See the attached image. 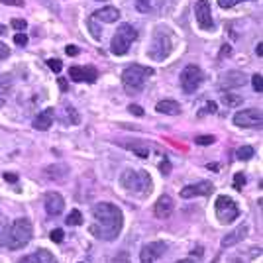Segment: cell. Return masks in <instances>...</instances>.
<instances>
[{"mask_svg":"<svg viewBox=\"0 0 263 263\" xmlns=\"http://www.w3.org/2000/svg\"><path fill=\"white\" fill-rule=\"evenodd\" d=\"M128 112H130L132 116H138V118H142V116H146V112H144V108H142V106H138V104H130V106H128Z\"/></svg>","mask_w":263,"mask_h":263,"instance_id":"obj_33","label":"cell"},{"mask_svg":"<svg viewBox=\"0 0 263 263\" xmlns=\"http://www.w3.org/2000/svg\"><path fill=\"white\" fill-rule=\"evenodd\" d=\"M63 114H65V118H63L65 124H79L81 122L79 112L73 106H69V104H63Z\"/></svg>","mask_w":263,"mask_h":263,"instance_id":"obj_22","label":"cell"},{"mask_svg":"<svg viewBox=\"0 0 263 263\" xmlns=\"http://www.w3.org/2000/svg\"><path fill=\"white\" fill-rule=\"evenodd\" d=\"M203 79H205V75H203V69L199 67V65H187V67L181 71V89L187 94H190L201 87Z\"/></svg>","mask_w":263,"mask_h":263,"instance_id":"obj_8","label":"cell"},{"mask_svg":"<svg viewBox=\"0 0 263 263\" xmlns=\"http://www.w3.org/2000/svg\"><path fill=\"white\" fill-rule=\"evenodd\" d=\"M96 2H106V0H96Z\"/></svg>","mask_w":263,"mask_h":263,"instance_id":"obj_54","label":"cell"},{"mask_svg":"<svg viewBox=\"0 0 263 263\" xmlns=\"http://www.w3.org/2000/svg\"><path fill=\"white\" fill-rule=\"evenodd\" d=\"M136 8L142 14H148L151 10V0H136Z\"/></svg>","mask_w":263,"mask_h":263,"instance_id":"obj_28","label":"cell"},{"mask_svg":"<svg viewBox=\"0 0 263 263\" xmlns=\"http://www.w3.org/2000/svg\"><path fill=\"white\" fill-rule=\"evenodd\" d=\"M4 181L6 183H16L18 181V175L16 173H4Z\"/></svg>","mask_w":263,"mask_h":263,"instance_id":"obj_47","label":"cell"},{"mask_svg":"<svg viewBox=\"0 0 263 263\" xmlns=\"http://www.w3.org/2000/svg\"><path fill=\"white\" fill-rule=\"evenodd\" d=\"M140 259H142V263H153L155 257H153V255L148 251V247L144 245V247H142V257H140Z\"/></svg>","mask_w":263,"mask_h":263,"instance_id":"obj_39","label":"cell"},{"mask_svg":"<svg viewBox=\"0 0 263 263\" xmlns=\"http://www.w3.org/2000/svg\"><path fill=\"white\" fill-rule=\"evenodd\" d=\"M91 18H93V20H100V22H104V24H114V22L120 20V10L114 8V6H104V8L96 10Z\"/></svg>","mask_w":263,"mask_h":263,"instance_id":"obj_14","label":"cell"},{"mask_svg":"<svg viewBox=\"0 0 263 263\" xmlns=\"http://www.w3.org/2000/svg\"><path fill=\"white\" fill-rule=\"evenodd\" d=\"M177 263H199V261L192 259V257H187V259H181V261H177Z\"/></svg>","mask_w":263,"mask_h":263,"instance_id":"obj_51","label":"cell"},{"mask_svg":"<svg viewBox=\"0 0 263 263\" xmlns=\"http://www.w3.org/2000/svg\"><path fill=\"white\" fill-rule=\"evenodd\" d=\"M159 171H161L163 175H169V173H171V163H169V159H167V157H163V159H161V163H159Z\"/></svg>","mask_w":263,"mask_h":263,"instance_id":"obj_38","label":"cell"},{"mask_svg":"<svg viewBox=\"0 0 263 263\" xmlns=\"http://www.w3.org/2000/svg\"><path fill=\"white\" fill-rule=\"evenodd\" d=\"M251 85H253V91H255V93H261V91H263V77H261L259 73H255V75L251 77Z\"/></svg>","mask_w":263,"mask_h":263,"instance_id":"obj_30","label":"cell"},{"mask_svg":"<svg viewBox=\"0 0 263 263\" xmlns=\"http://www.w3.org/2000/svg\"><path fill=\"white\" fill-rule=\"evenodd\" d=\"M244 185H245V177H244L242 173H238V175L234 177V187H236V188L240 190V188H242Z\"/></svg>","mask_w":263,"mask_h":263,"instance_id":"obj_42","label":"cell"},{"mask_svg":"<svg viewBox=\"0 0 263 263\" xmlns=\"http://www.w3.org/2000/svg\"><path fill=\"white\" fill-rule=\"evenodd\" d=\"M240 0H218V6L220 8H232L234 4H238Z\"/></svg>","mask_w":263,"mask_h":263,"instance_id":"obj_44","label":"cell"},{"mask_svg":"<svg viewBox=\"0 0 263 263\" xmlns=\"http://www.w3.org/2000/svg\"><path fill=\"white\" fill-rule=\"evenodd\" d=\"M244 85V73H238V71H232L228 75H224L220 79V87L224 89H232V87H242Z\"/></svg>","mask_w":263,"mask_h":263,"instance_id":"obj_20","label":"cell"},{"mask_svg":"<svg viewBox=\"0 0 263 263\" xmlns=\"http://www.w3.org/2000/svg\"><path fill=\"white\" fill-rule=\"evenodd\" d=\"M81 224H83V214H81V210L73 208L67 216V226H81Z\"/></svg>","mask_w":263,"mask_h":263,"instance_id":"obj_25","label":"cell"},{"mask_svg":"<svg viewBox=\"0 0 263 263\" xmlns=\"http://www.w3.org/2000/svg\"><path fill=\"white\" fill-rule=\"evenodd\" d=\"M210 192H214V185L210 181H201L196 185H188L181 190L183 199H192V196H208Z\"/></svg>","mask_w":263,"mask_h":263,"instance_id":"obj_11","label":"cell"},{"mask_svg":"<svg viewBox=\"0 0 263 263\" xmlns=\"http://www.w3.org/2000/svg\"><path fill=\"white\" fill-rule=\"evenodd\" d=\"M214 212L222 224H232L240 216V208L230 196H218L214 203Z\"/></svg>","mask_w":263,"mask_h":263,"instance_id":"obj_7","label":"cell"},{"mask_svg":"<svg viewBox=\"0 0 263 263\" xmlns=\"http://www.w3.org/2000/svg\"><path fill=\"white\" fill-rule=\"evenodd\" d=\"M146 247H148V251H150L153 257H159V255H163V253H165L167 244H165V242H151V244H148Z\"/></svg>","mask_w":263,"mask_h":263,"instance_id":"obj_23","label":"cell"},{"mask_svg":"<svg viewBox=\"0 0 263 263\" xmlns=\"http://www.w3.org/2000/svg\"><path fill=\"white\" fill-rule=\"evenodd\" d=\"M14 43H16V45H26V43H28V36H26L24 32H18V34L14 36Z\"/></svg>","mask_w":263,"mask_h":263,"instance_id":"obj_41","label":"cell"},{"mask_svg":"<svg viewBox=\"0 0 263 263\" xmlns=\"http://www.w3.org/2000/svg\"><path fill=\"white\" fill-rule=\"evenodd\" d=\"M8 232H10V228L6 226V218L0 214V245L8 244Z\"/></svg>","mask_w":263,"mask_h":263,"instance_id":"obj_24","label":"cell"},{"mask_svg":"<svg viewBox=\"0 0 263 263\" xmlns=\"http://www.w3.org/2000/svg\"><path fill=\"white\" fill-rule=\"evenodd\" d=\"M20 263H57V259L53 257L51 251H47V249H38L36 253L26 255Z\"/></svg>","mask_w":263,"mask_h":263,"instance_id":"obj_16","label":"cell"},{"mask_svg":"<svg viewBox=\"0 0 263 263\" xmlns=\"http://www.w3.org/2000/svg\"><path fill=\"white\" fill-rule=\"evenodd\" d=\"M57 85H59V89H61L63 93L69 89V87H67V81H65V79H59V81H57Z\"/></svg>","mask_w":263,"mask_h":263,"instance_id":"obj_48","label":"cell"},{"mask_svg":"<svg viewBox=\"0 0 263 263\" xmlns=\"http://www.w3.org/2000/svg\"><path fill=\"white\" fill-rule=\"evenodd\" d=\"M6 30H4V26H0V34H4Z\"/></svg>","mask_w":263,"mask_h":263,"instance_id":"obj_53","label":"cell"},{"mask_svg":"<svg viewBox=\"0 0 263 263\" xmlns=\"http://www.w3.org/2000/svg\"><path fill=\"white\" fill-rule=\"evenodd\" d=\"M112 263H132V261H130V255H128L126 251H120V253L112 259Z\"/></svg>","mask_w":263,"mask_h":263,"instance_id":"obj_40","label":"cell"},{"mask_svg":"<svg viewBox=\"0 0 263 263\" xmlns=\"http://www.w3.org/2000/svg\"><path fill=\"white\" fill-rule=\"evenodd\" d=\"M2 4H8V6H18V8H22L24 6V0H0Z\"/></svg>","mask_w":263,"mask_h":263,"instance_id":"obj_45","label":"cell"},{"mask_svg":"<svg viewBox=\"0 0 263 263\" xmlns=\"http://www.w3.org/2000/svg\"><path fill=\"white\" fill-rule=\"evenodd\" d=\"M47 67H49L53 73H59V71L63 69V63H61V59H49V61H47Z\"/></svg>","mask_w":263,"mask_h":263,"instance_id":"obj_31","label":"cell"},{"mask_svg":"<svg viewBox=\"0 0 263 263\" xmlns=\"http://www.w3.org/2000/svg\"><path fill=\"white\" fill-rule=\"evenodd\" d=\"M194 142L199 146H210V144H214V136H196Z\"/></svg>","mask_w":263,"mask_h":263,"instance_id":"obj_34","label":"cell"},{"mask_svg":"<svg viewBox=\"0 0 263 263\" xmlns=\"http://www.w3.org/2000/svg\"><path fill=\"white\" fill-rule=\"evenodd\" d=\"M230 51H232V49H230V45H224V47H222V51H220V55H222V57H228V55H230Z\"/></svg>","mask_w":263,"mask_h":263,"instance_id":"obj_50","label":"cell"},{"mask_svg":"<svg viewBox=\"0 0 263 263\" xmlns=\"http://www.w3.org/2000/svg\"><path fill=\"white\" fill-rule=\"evenodd\" d=\"M236 155H238V159L247 161V159H251V157H253V148H249V146H242V148H238Z\"/></svg>","mask_w":263,"mask_h":263,"instance_id":"obj_26","label":"cell"},{"mask_svg":"<svg viewBox=\"0 0 263 263\" xmlns=\"http://www.w3.org/2000/svg\"><path fill=\"white\" fill-rule=\"evenodd\" d=\"M171 49H173V34H171L167 28L157 26V28L153 30L151 43H150V49H148L150 59H153V61L159 63V61H163V59L169 57Z\"/></svg>","mask_w":263,"mask_h":263,"instance_id":"obj_3","label":"cell"},{"mask_svg":"<svg viewBox=\"0 0 263 263\" xmlns=\"http://www.w3.org/2000/svg\"><path fill=\"white\" fill-rule=\"evenodd\" d=\"M30 240H32V222L28 218L14 220V224L10 226V232H8V247L20 249V247L28 245Z\"/></svg>","mask_w":263,"mask_h":263,"instance_id":"obj_5","label":"cell"},{"mask_svg":"<svg viewBox=\"0 0 263 263\" xmlns=\"http://www.w3.org/2000/svg\"><path fill=\"white\" fill-rule=\"evenodd\" d=\"M69 77L73 81H85V67H69Z\"/></svg>","mask_w":263,"mask_h":263,"instance_id":"obj_27","label":"cell"},{"mask_svg":"<svg viewBox=\"0 0 263 263\" xmlns=\"http://www.w3.org/2000/svg\"><path fill=\"white\" fill-rule=\"evenodd\" d=\"M261 122H263V116H261V110L257 108H245L234 116V124L238 128H259Z\"/></svg>","mask_w":263,"mask_h":263,"instance_id":"obj_9","label":"cell"},{"mask_svg":"<svg viewBox=\"0 0 263 263\" xmlns=\"http://www.w3.org/2000/svg\"><path fill=\"white\" fill-rule=\"evenodd\" d=\"M96 77H98V73H96V69H94V67H85V81L94 83V81H96Z\"/></svg>","mask_w":263,"mask_h":263,"instance_id":"obj_32","label":"cell"},{"mask_svg":"<svg viewBox=\"0 0 263 263\" xmlns=\"http://www.w3.org/2000/svg\"><path fill=\"white\" fill-rule=\"evenodd\" d=\"M224 104H226V106H240V104H242V98H240V96H236V94L226 93V96H224Z\"/></svg>","mask_w":263,"mask_h":263,"instance_id":"obj_29","label":"cell"},{"mask_svg":"<svg viewBox=\"0 0 263 263\" xmlns=\"http://www.w3.org/2000/svg\"><path fill=\"white\" fill-rule=\"evenodd\" d=\"M194 16H196V22L203 30H212L214 28V22H212V12H210V4L207 0H199L194 4Z\"/></svg>","mask_w":263,"mask_h":263,"instance_id":"obj_10","label":"cell"},{"mask_svg":"<svg viewBox=\"0 0 263 263\" xmlns=\"http://www.w3.org/2000/svg\"><path fill=\"white\" fill-rule=\"evenodd\" d=\"M120 183L126 190L130 192H138V194H148L151 190V177L148 171H134V169H126L120 175Z\"/></svg>","mask_w":263,"mask_h":263,"instance_id":"obj_4","label":"cell"},{"mask_svg":"<svg viewBox=\"0 0 263 263\" xmlns=\"http://www.w3.org/2000/svg\"><path fill=\"white\" fill-rule=\"evenodd\" d=\"M151 75H153V69H150V67H144V65H138V63L128 65L122 73L124 91L128 94H138L144 89L148 77H151Z\"/></svg>","mask_w":263,"mask_h":263,"instance_id":"obj_2","label":"cell"},{"mask_svg":"<svg viewBox=\"0 0 263 263\" xmlns=\"http://www.w3.org/2000/svg\"><path fill=\"white\" fill-rule=\"evenodd\" d=\"M155 110H157L159 114L177 116V114L181 112V106H179V102H177V100H173V98H165V100H159V102L155 104Z\"/></svg>","mask_w":263,"mask_h":263,"instance_id":"obj_17","label":"cell"},{"mask_svg":"<svg viewBox=\"0 0 263 263\" xmlns=\"http://www.w3.org/2000/svg\"><path fill=\"white\" fill-rule=\"evenodd\" d=\"M53 116H55L53 108H45L43 112H39V114L34 118V128H36V130H49V126H51V122H53Z\"/></svg>","mask_w":263,"mask_h":263,"instance_id":"obj_18","label":"cell"},{"mask_svg":"<svg viewBox=\"0 0 263 263\" xmlns=\"http://www.w3.org/2000/svg\"><path fill=\"white\" fill-rule=\"evenodd\" d=\"M12 28L18 30V32H24V30L28 28V22L22 20V18H14V20H12Z\"/></svg>","mask_w":263,"mask_h":263,"instance_id":"obj_36","label":"cell"},{"mask_svg":"<svg viewBox=\"0 0 263 263\" xmlns=\"http://www.w3.org/2000/svg\"><path fill=\"white\" fill-rule=\"evenodd\" d=\"M49 238H51V242L61 244V242H63V238H65V234H63V230H61V228H55V230L49 234Z\"/></svg>","mask_w":263,"mask_h":263,"instance_id":"obj_35","label":"cell"},{"mask_svg":"<svg viewBox=\"0 0 263 263\" xmlns=\"http://www.w3.org/2000/svg\"><path fill=\"white\" fill-rule=\"evenodd\" d=\"M43 205H45L47 214H51V216H59L65 210V201H63V196L59 192H47Z\"/></svg>","mask_w":263,"mask_h":263,"instance_id":"obj_12","label":"cell"},{"mask_svg":"<svg viewBox=\"0 0 263 263\" xmlns=\"http://www.w3.org/2000/svg\"><path fill=\"white\" fill-rule=\"evenodd\" d=\"M136 38H138L136 28H132L130 24H122V26L116 30L114 38H112V43H110L112 53H114V55H126L128 49H130V45L136 41Z\"/></svg>","mask_w":263,"mask_h":263,"instance_id":"obj_6","label":"cell"},{"mask_svg":"<svg viewBox=\"0 0 263 263\" xmlns=\"http://www.w3.org/2000/svg\"><path fill=\"white\" fill-rule=\"evenodd\" d=\"M245 234H247V226H240V228H236L234 232H230V234H226V236L222 238V247H230V245H234V244L242 242V240L245 238Z\"/></svg>","mask_w":263,"mask_h":263,"instance_id":"obj_19","label":"cell"},{"mask_svg":"<svg viewBox=\"0 0 263 263\" xmlns=\"http://www.w3.org/2000/svg\"><path fill=\"white\" fill-rule=\"evenodd\" d=\"M12 87V75H0V106L4 104L8 93Z\"/></svg>","mask_w":263,"mask_h":263,"instance_id":"obj_21","label":"cell"},{"mask_svg":"<svg viewBox=\"0 0 263 263\" xmlns=\"http://www.w3.org/2000/svg\"><path fill=\"white\" fill-rule=\"evenodd\" d=\"M8 55H10V47L0 41V59H8Z\"/></svg>","mask_w":263,"mask_h":263,"instance_id":"obj_43","label":"cell"},{"mask_svg":"<svg viewBox=\"0 0 263 263\" xmlns=\"http://www.w3.org/2000/svg\"><path fill=\"white\" fill-rule=\"evenodd\" d=\"M43 175H45V179H49V181H59V183H61V181H65V177L69 175V167L63 165V163H53V165L45 167Z\"/></svg>","mask_w":263,"mask_h":263,"instance_id":"obj_15","label":"cell"},{"mask_svg":"<svg viewBox=\"0 0 263 263\" xmlns=\"http://www.w3.org/2000/svg\"><path fill=\"white\" fill-rule=\"evenodd\" d=\"M255 55H257V57H263V43H261V41H259L257 47H255Z\"/></svg>","mask_w":263,"mask_h":263,"instance_id":"obj_49","label":"cell"},{"mask_svg":"<svg viewBox=\"0 0 263 263\" xmlns=\"http://www.w3.org/2000/svg\"><path fill=\"white\" fill-rule=\"evenodd\" d=\"M89 30H91V34L94 36V39H100V30L96 28V20L89 18Z\"/></svg>","mask_w":263,"mask_h":263,"instance_id":"obj_37","label":"cell"},{"mask_svg":"<svg viewBox=\"0 0 263 263\" xmlns=\"http://www.w3.org/2000/svg\"><path fill=\"white\" fill-rule=\"evenodd\" d=\"M173 210H175V203H173V199L169 194L159 196V199L155 201V205H153V214L157 218H169L173 214Z\"/></svg>","mask_w":263,"mask_h":263,"instance_id":"obj_13","label":"cell"},{"mask_svg":"<svg viewBox=\"0 0 263 263\" xmlns=\"http://www.w3.org/2000/svg\"><path fill=\"white\" fill-rule=\"evenodd\" d=\"M65 53L71 55V57H75V55H79V47H77V45H67V47H65Z\"/></svg>","mask_w":263,"mask_h":263,"instance_id":"obj_46","label":"cell"},{"mask_svg":"<svg viewBox=\"0 0 263 263\" xmlns=\"http://www.w3.org/2000/svg\"><path fill=\"white\" fill-rule=\"evenodd\" d=\"M207 110H208V112H216V104H214V102H208V104H207Z\"/></svg>","mask_w":263,"mask_h":263,"instance_id":"obj_52","label":"cell"},{"mask_svg":"<svg viewBox=\"0 0 263 263\" xmlns=\"http://www.w3.org/2000/svg\"><path fill=\"white\" fill-rule=\"evenodd\" d=\"M94 224L91 226L93 236L100 240H116L124 226L122 210L112 203H98L93 207Z\"/></svg>","mask_w":263,"mask_h":263,"instance_id":"obj_1","label":"cell"}]
</instances>
